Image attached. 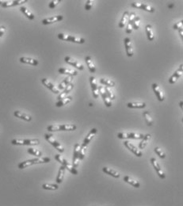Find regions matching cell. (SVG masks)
Returning <instances> with one entry per match:
<instances>
[{
	"mask_svg": "<svg viewBox=\"0 0 183 206\" xmlns=\"http://www.w3.org/2000/svg\"><path fill=\"white\" fill-rule=\"evenodd\" d=\"M19 60L21 63H28V64H30V65L33 66H37L39 64L38 60L33 58H29V57H21Z\"/></svg>",
	"mask_w": 183,
	"mask_h": 206,
	"instance_id": "27",
	"label": "cell"
},
{
	"mask_svg": "<svg viewBox=\"0 0 183 206\" xmlns=\"http://www.w3.org/2000/svg\"><path fill=\"white\" fill-rule=\"evenodd\" d=\"M129 11H125V13L122 15L121 20L120 23H119V28H124L125 26H126L127 24H128V21H129Z\"/></svg>",
	"mask_w": 183,
	"mask_h": 206,
	"instance_id": "30",
	"label": "cell"
},
{
	"mask_svg": "<svg viewBox=\"0 0 183 206\" xmlns=\"http://www.w3.org/2000/svg\"><path fill=\"white\" fill-rule=\"evenodd\" d=\"M42 188L44 190H57L59 189V185L57 184H43Z\"/></svg>",
	"mask_w": 183,
	"mask_h": 206,
	"instance_id": "38",
	"label": "cell"
},
{
	"mask_svg": "<svg viewBox=\"0 0 183 206\" xmlns=\"http://www.w3.org/2000/svg\"><path fill=\"white\" fill-rule=\"evenodd\" d=\"M117 137L119 139H142L144 135L136 132H119L117 134Z\"/></svg>",
	"mask_w": 183,
	"mask_h": 206,
	"instance_id": "6",
	"label": "cell"
},
{
	"mask_svg": "<svg viewBox=\"0 0 183 206\" xmlns=\"http://www.w3.org/2000/svg\"><path fill=\"white\" fill-rule=\"evenodd\" d=\"M132 30H133V29H132V23L128 22V24H127V28H126V33L129 34H132Z\"/></svg>",
	"mask_w": 183,
	"mask_h": 206,
	"instance_id": "49",
	"label": "cell"
},
{
	"mask_svg": "<svg viewBox=\"0 0 183 206\" xmlns=\"http://www.w3.org/2000/svg\"><path fill=\"white\" fill-rule=\"evenodd\" d=\"M94 6V1L92 0H87L86 2V5H85V10L86 11H90Z\"/></svg>",
	"mask_w": 183,
	"mask_h": 206,
	"instance_id": "45",
	"label": "cell"
},
{
	"mask_svg": "<svg viewBox=\"0 0 183 206\" xmlns=\"http://www.w3.org/2000/svg\"><path fill=\"white\" fill-rule=\"evenodd\" d=\"M128 107L131 109H144L146 107V103L145 102H129L128 103Z\"/></svg>",
	"mask_w": 183,
	"mask_h": 206,
	"instance_id": "26",
	"label": "cell"
},
{
	"mask_svg": "<svg viewBox=\"0 0 183 206\" xmlns=\"http://www.w3.org/2000/svg\"><path fill=\"white\" fill-rule=\"evenodd\" d=\"M151 163H152V166H153L154 168H155V171H156L157 174L159 176V178H162V179H165L166 178L165 173H164L163 170L161 168L160 165H159V163L157 162L156 159H155V158H151Z\"/></svg>",
	"mask_w": 183,
	"mask_h": 206,
	"instance_id": "8",
	"label": "cell"
},
{
	"mask_svg": "<svg viewBox=\"0 0 183 206\" xmlns=\"http://www.w3.org/2000/svg\"><path fill=\"white\" fill-rule=\"evenodd\" d=\"M124 145H125L130 152H132L134 155H136L137 157H141L143 155V153L140 150L138 149L135 145L132 144V143H130L129 141H125V142H124Z\"/></svg>",
	"mask_w": 183,
	"mask_h": 206,
	"instance_id": "13",
	"label": "cell"
},
{
	"mask_svg": "<svg viewBox=\"0 0 183 206\" xmlns=\"http://www.w3.org/2000/svg\"><path fill=\"white\" fill-rule=\"evenodd\" d=\"M86 147H83L81 145L80 152H79V160H83V158H85V155H86Z\"/></svg>",
	"mask_w": 183,
	"mask_h": 206,
	"instance_id": "44",
	"label": "cell"
},
{
	"mask_svg": "<svg viewBox=\"0 0 183 206\" xmlns=\"http://www.w3.org/2000/svg\"><path fill=\"white\" fill-rule=\"evenodd\" d=\"M14 115L16 117L22 119V120L26 121H32V117L30 116V115L26 114V113H22L21 111H14Z\"/></svg>",
	"mask_w": 183,
	"mask_h": 206,
	"instance_id": "23",
	"label": "cell"
},
{
	"mask_svg": "<svg viewBox=\"0 0 183 206\" xmlns=\"http://www.w3.org/2000/svg\"><path fill=\"white\" fill-rule=\"evenodd\" d=\"M81 145L79 144H75L74 147V152H73L72 165L75 168H76L79 164V152H80Z\"/></svg>",
	"mask_w": 183,
	"mask_h": 206,
	"instance_id": "7",
	"label": "cell"
},
{
	"mask_svg": "<svg viewBox=\"0 0 183 206\" xmlns=\"http://www.w3.org/2000/svg\"><path fill=\"white\" fill-rule=\"evenodd\" d=\"M102 171L104 173H106V174H109V175H110V176L113 177V178H120V174L118 172H117L116 171H114V170L111 169V168L104 167L102 168Z\"/></svg>",
	"mask_w": 183,
	"mask_h": 206,
	"instance_id": "28",
	"label": "cell"
},
{
	"mask_svg": "<svg viewBox=\"0 0 183 206\" xmlns=\"http://www.w3.org/2000/svg\"><path fill=\"white\" fill-rule=\"evenodd\" d=\"M146 34H147V37H148V41H153L154 38H155V35H154L152 26L151 25H146Z\"/></svg>",
	"mask_w": 183,
	"mask_h": 206,
	"instance_id": "34",
	"label": "cell"
},
{
	"mask_svg": "<svg viewBox=\"0 0 183 206\" xmlns=\"http://www.w3.org/2000/svg\"><path fill=\"white\" fill-rule=\"evenodd\" d=\"M76 125L71 124H64V125H49L47 127V130L49 132H57V131H74L76 129Z\"/></svg>",
	"mask_w": 183,
	"mask_h": 206,
	"instance_id": "2",
	"label": "cell"
},
{
	"mask_svg": "<svg viewBox=\"0 0 183 206\" xmlns=\"http://www.w3.org/2000/svg\"><path fill=\"white\" fill-rule=\"evenodd\" d=\"M72 81H73L72 76H67V77L63 79V81L59 84V86L57 88H58L59 90H63V89L65 88V87H67V86H68L70 83H72Z\"/></svg>",
	"mask_w": 183,
	"mask_h": 206,
	"instance_id": "24",
	"label": "cell"
},
{
	"mask_svg": "<svg viewBox=\"0 0 183 206\" xmlns=\"http://www.w3.org/2000/svg\"><path fill=\"white\" fill-rule=\"evenodd\" d=\"M55 158H56V160L58 161L60 163H61L62 166H63V167H65L66 164L68 163L67 160H66L65 158H63V157H62L60 155H55Z\"/></svg>",
	"mask_w": 183,
	"mask_h": 206,
	"instance_id": "42",
	"label": "cell"
},
{
	"mask_svg": "<svg viewBox=\"0 0 183 206\" xmlns=\"http://www.w3.org/2000/svg\"><path fill=\"white\" fill-rule=\"evenodd\" d=\"M124 44H125V50H126L127 56L129 57H132L133 56V48H132V42L129 37H125L124 40Z\"/></svg>",
	"mask_w": 183,
	"mask_h": 206,
	"instance_id": "16",
	"label": "cell"
},
{
	"mask_svg": "<svg viewBox=\"0 0 183 206\" xmlns=\"http://www.w3.org/2000/svg\"><path fill=\"white\" fill-rule=\"evenodd\" d=\"M131 6H132V7H134V8L144 10V11H148V12L154 13L155 11V8H154L153 7H152V6L147 5V4H144V3H141V2H132V3L131 4Z\"/></svg>",
	"mask_w": 183,
	"mask_h": 206,
	"instance_id": "9",
	"label": "cell"
},
{
	"mask_svg": "<svg viewBox=\"0 0 183 206\" xmlns=\"http://www.w3.org/2000/svg\"><path fill=\"white\" fill-rule=\"evenodd\" d=\"M63 19V17L62 15H57V16H53L51 18H48L42 20V24L43 25H50L55 22H58V21H62Z\"/></svg>",
	"mask_w": 183,
	"mask_h": 206,
	"instance_id": "19",
	"label": "cell"
},
{
	"mask_svg": "<svg viewBox=\"0 0 183 206\" xmlns=\"http://www.w3.org/2000/svg\"><path fill=\"white\" fill-rule=\"evenodd\" d=\"M143 114H144V117L148 126H152V125H153V119H152L149 111H144Z\"/></svg>",
	"mask_w": 183,
	"mask_h": 206,
	"instance_id": "37",
	"label": "cell"
},
{
	"mask_svg": "<svg viewBox=\"0 0 183 206\" xmlns=\"http://www.w3.org/2000/svg\"><path fill=\"white\" fill-rule=\"evenodd\" d=\"M11 144L13 145H38L40 144V140L37 139L34 140H20L14 139L11 140Z\"/></svg>",
	"mask_w": 183,
	"mask_h": 206,
	"instance_id": "4",
	"label": "cell"
},
{
	"mask_svg": "<svg viewBox=\"0 0 183 206\" xmlns=\"http://www.w3.org/2000/svg\"><path fill=\"white\" fill-rule=\"evenodd\" d=\"M27 2V0H11V1H0V5L2 7H12Z\"/></svg>",
	"mask_w": 183,
	"mask_h": 206,
	"instance_id": "12",
	"label": "cell"
},
{
	"mask_svg": "<svg viewBox=\"0 0 183 206\" xmlns=\"http://www.w3.org/2000/svg\"><path fill=\"white\" fill-rule=\"evenodd\" d=\"M105 90H106V94H107L108 97H109V98L110 99L111 101L114 100L115 94H114V93H113V90H111L109 87H108V86H106V87H105Z\"/></svg>",
	"mask_w": 183,
	"mask_h": 206,
	"instance_id": "40",
	"label": "cell"
},
{
	"mask_svg": "<svg viewBox=\"0 0 183 206\" xmlns=\"http://www.w3.org/2000/svg\"><path fill=\"white\" fill-rule=\"evenodd\" d=\"M182 73H183V64L181 63V65L179 66V67H178V70L175 71L174 74L170 77L169 83H171V84H174V83H176V82L178 81V79L182 76Z\"/></svg>",
	"mask_w": 183,
	"mask_h": 206,
	"instance_id": "11",
	"label": "cell"
},
{
	"mask_svg": "<svg viewBox=\"0 0 183 206\" xmlns=\"http://www.w3.org/2000/svg\"><path fill=\"white\" fill-rule=\"evenodd\" d=\"M5 31H6V27L4 26V25H2V26H0V39H1V37L3 36V34H5Z\"/></svg>",
	"mask_w": 183,
	"mask_h": 206,
	"instance_id": "50",
	"label": "cell"
},
{
	"mask_svg": "<svg viewBox=\"0 0 183 206\" xmlns=\"http://www.w3.org/2000/svg\"><path fill=\"white\" fill-rule=\"evenodd\" d=\"M20 11L25 14V15L26 16V18H29L30 20H34V18H35V16L34 15V14H33L30 10L27 9L26 7H21V8H20Z\"/></svg>",
	"mask_w": 183,
	"mask_h": 206,
	"instance_id": "35",
	"label": "cell"
},
{
	"mask_svg": "<svg viewBox=\"0 0 183 206\" xmlns=\"http://www.w3.org/2000/svg\"><path fill=\"white\" fill-rule=\"evenodd\" d=\"M41 83L44 84V86H45L48 89H49L52 92H53L54 94H60V90L57 88V86H54V84L51 83L49 80H48L47 79H41Z\"/></svg>",
	"mask_w": 183,
	"mask_h": 206,
	"instance_id": "18",
	"label": "cell"
},
{
	"mask_svg": "<svg viewBox=\"0 0 183 206\" xmlns=\"http://www.w3.org/2000/svg\"><path fill=\"white\" fill-rule=\"evenodd\" d=\"M178 33H179V35H180V37H181V38L182 39L183 38V29H180V30H178Z\"/></svg>",
	"mask_w": 183,
	"mask_h": 206,
	"instance_id": "51",
	"label": "cell"
},
{
	"mask_svg": "<svg viewBox=\"0 0 183 206\" xmlns=\"http://www.w3.org/2000/svg\"><path fill=\"white\" fill-rule=\"evenodd\" d=\"M64 60H65V62L67 63H68V64H70V65L73 66V67H76L77 69H79V70L80 71H83V69H84V67H83V65L80 62H79L78 60H75V59H73L72 57H66L65 58H64Z\"/></svg>",
	"mask_w": 183,
	"mask_h": 206,
	"instance_id": "14",
	"label": "cell"
},
{
	"mask_svg": "<svg viewBox=\"0 0 183 206\" xmlns=\"http://www.w3.org/2000/svg\"><path fill=\"white\" fill-rule=\"evenodd\" d=\"M59 73L62 75H67L68 76H75L78 75V71L75 70H73V69H69V68H65V67H61L58 70Z\"/></svg>",
	"mask_w": 183,
	"mask_h": 206,
	"instance_id": "22",
	"label": "cell"
},
{
	"mask_svg": "<svg viewBox=\"0 0 183 206\" xmlns=\"http://www.w3.org/2000/svg\"><path fill=\"white\" fill-rule=\"evenodd\" d=\"M65 167H63V166H60V169H59V172H58V175H57V182L58 184L62 183V181H63V177H64V173H65Z\"/></svg>",
	"mask_w": 183,
	"mask_h": 206,
	"instance_id": "33",
	"label": "cell"
},
{
	"mask_svg": "<svg viewBox=\"0 0 183 206\" xmlns=\"http://www.w3.org/2000/svg\"><path fill=\"white\" fill-rule=\"evenodd\" d=\"M182 103H183V101L181 100V102H180V103H179V106H180V107H181V108H182Z\"/></svg>",
	"mask_w": 183,
	"mask_h": 206,
	"instance_id": "52",
	"label": "cell"
},
{
	"mask_svg": "<svg viewBox=\"0 0 183 206\" xmlns=\"http://www.w3.org/2000/svg\"><path fill=\"white\" fill-rule=\"evenodd\" d=\"M155 153L158 155V156L160 157L161 158H164L166 157V154L165 152H163V150L162 148H160L159 147H155V149H154Z\"/></svg>",
	"mask_w": 183,
	"mask_h": 206,
	"instance_id": "41",
	"label": "cell"
},
{
	"mask_svg": "<svg viewBox=\"0 0 183 206\" xmlns=\"http://www.w3.org/2000/svg\"><path fill=\"white\" fill-rule=\"evenodd\" d=\"M27 152H28V153H30V155H35V156H37V157L42 156V152H40V151H38V150H37V149H34V148H28Z\"/></svg>",
	"mask_w": 183,
	"mask_h": 206,
	"instance_id": "39",
	"label": "cell"
},
{
	"mask_svg": "<svg viewBox=\"0 0 183 206\" xmlns=\"http://www.w3.org/2000/svg\"><path fill=\"white\" fill-rule=\"evenodd\" d=\"M136 17H137V15H136V13H134V12L130 13V14H129V21H128V22L132 23V22H133L134 20L136 19Z\"/></svg>",
	"mask_w": 183,
	"mask_h": 206,
	"instance_id": "48",
	"label": "cell"
},
{
	"mask_svg": "<svg viewBox=\"0 0 183 206\" xmlns=\"http://www.w3.org/2000/svg\"><path fill=\"white\" fill-rule=\"evenodd\" d=\"M152 89H153L154 93L156 95L157 98L159 102H163L164 99H165V96H164L163 92L161 90L160 87L156 84V83H153L152 84Z\"/></svg>",
	"mask_w": 183,
	"mask_h": 206,
	"instance_id": "17",
	"label": "cell"
},
{
	"mask_svg": "<svg viewBox=\"0 0 183 206\" xmlns=\"http://www.w3.org/2000/svg\"><path fill=\"white\" fill-rule=\"evenodd\" d=\"M140 17H136V19L134 20L133 22L132 23V29L135 30H137L140 28Z\"/></svg>",
	"mask_w": 183,
	"mask_h": 206,
	"instance_id": "43",
	"label": "cell"
},
{
	"mask_svg": "<svg viewBox=\"0 0 183 206\" xmlns=\"http://www.w3.org/2000/svg\"><path fill=\"white\" fill-rule=\"evenodd\" d=\"M51 161L50 158L48 157H39L37 158H33V159H29V160L21 162V163L18 164V168L21 170L25 169V168L30 167L34 164H40V163H47Z\"/></svg>",
	"mask_w": 183,
	"mask_h": 206,
	"instance_id": "1",
	"label": "cell"
},
{
	"mask_svg": "<svg viewBox=\"0 0 183 206\" xmlns=\"http://www.w3.org/2000/svg\"><path fill=\"white\" fill-rule=\"evenodd\" d=\"M98 132V130L96 129H92L90 131V132H89L88 134H87V136L85 137L84 140H83V144H82V146L83 147H86L87 145L89 144V143L91 141V140L93 139L94 137V136L97 134Z\"/></svg>",
	"mask_w": 183,
	"mask_h": 206,
	"instance_id": "20",
	"label": "cell"
},
{
	"mask_svg": "<svg viewBox=\"0 0 183 206\" xmlns=\"http://www.w3.org/2000/svg\"><path fill=\"white\" fill-rule=\"evenodd\" d=\"M73 88H74V84H73L72 83H70L68 86H67V87H65V88L63 89V91L61 92V93L59 94L58 98H57L58 100H60V99H63L64 98L67 97V95L71 91V90H72Z\"/></svg>",
	"mask_w": 183,
	"mask_h": 206,
	"instance_id": "21",
	"label": "cell"
},
{
	"mask_svg": "<svg viewBox=\"0 0 183 206\" xmlns=\"http://www.w3.org/2000/svg\"><path fill=\"white\" fill-rule=\"evenodd\" d=\"M60 2H61V0H54V1H52L49 3V5H48V7H49L50 9H54L55 7H57Z\"/></svg>",
	"mask_w": 183,
	"mask_h": 206,
	"instance_id": "47",
	"label": "cell"
},
{
	"mask_svg": "<svg viewBox=\"0 0 183 206\" xmlns=\"http://www.w3.org/2000/svg\"><path fill=\"white\" fill-rule=\"evenodd\" d=\"M44 138H45L46 140H47L48 142L50 143V144H51L53 145V146L58 151V152H60V153L64 152V148H63V147L60 144V143H59L57 140L53 137V135L45 134V135H44Z\"/></svg>",
	"mask_w": 183,
	"mask_h": 206,
	"instance_id": "5",
	"label": "cell"
},
{
	"mask_svg": "<svg viewBox=\"0 0 183 206\" xmlns=\"http://www.w3.org/2000/svg\"><path fill=\"white\" fill-rule=\"evenodd\" d=\"M85 61H86V65L88 67L89 70H90V72L94 73L96 71V67H95L94 63L93 60H92L91 57L90 56H87V57H85Z\"/></svg>",
	"mask_w": 183,
	"mask_h": 206,
	"instance_id": "25",
	"label": "cell"
},
{
	"mask_svg": "<svg viewBox=\"0 0 183 206\" xmlns=\"http://www.w3.org/2000/svg\"><path fill=\"white\" fill-rule=\"evenodd\" d=\"M123 180L125 181V182L130 184V185H132V186L134 187H136V188H140V184L139 181L133 179V178H130L129 176H125L123 178Z\"/></svg>",
	"mask_w": 183,
	"mask_h": 206,
	"instance_id": "29",
	"label": "cell"
},
{
	"mask_svg": "<svg viewBox=\"0 0 183 206\" xmlns=\"http://www.w3.org/2000/svg\"><path fill=\"white\" fill-rule=\"evenodd\" d=\"M100 83L105 85V86H108V87H113L116 85V83L113 80L109 79H104V78H102L100 79Z\"/></svg>",
	"mask_w": 183,
	"mask_h": 206,
	"instance_id": "36",
	"label": "cell"
},
{
	"mask_svg": "<svg viewBox=\"0 0 183 206\" xmlns=\"http://www.w3.org/2000/svg\"><path fill=\"white\" fill-rule=\"evenodd\" d=\"M150 139H151V135H150V134H147V135L144 136V137L141 139L142 140H141V142L139 144L140 149H144V148H145V147L148 145V141L150 140Z\"/></svg>",
	"mask_w": 183,
	"mask_h": 206,
	"instance_id": "32",
	"label": "cell"
},
{
	"mask_svg": "<svg viewBox=\"0 0 183 206\" xmlns=\"http://www.w3.org/2000/svg\"><path fill=\"white\" fill-rule=\"evenodd\" d=\"M90 83L94 98H98L99 95L98 86L97 80H96V79L94 76H90Z\"/></svg>",
	"mask_w": 183,
	"mask_h": 206,
	"instance_id": "10",
	"label": "cell"
},
{
	"mask_svg": "<svg viewBox=\"0 0 183 206\" xmlns=\"http://www.w3.org/2000/svg\"><path fill=\"white\" fill-rule=\"evenodd\" d=\"M98 92L101 95H102V99L104 101L105 105H106L107 107H111L112 106V101L109 98V97L107 96L106 93V90H105V87L102 86H100L98 87Z\"/></svg>",
	"mask_w": 183,
	"mask_h": 206,
	"instance_id": "15",
	"label": "cell"
},
{
	"mask_svg": "<svg viewBox=\"0 0 183 206\" xmlns=\"http://www.w3.org/2000/svg\"><path fill=\"white\" fill-rule=\"evenodd\" d=\"M173 29L175 30H178L180 29H183V20H181L180 21H178L177 23H175L173 26Z\"/></svg>",
	"mask_w": 183,
	"mask_h": 206,
	"instance_id": "46",
	"label": "cell"
},
{
	"mask_svg": "<svg viewBox=\"0 0 183 206\" xmlns=\"http://www.w3.org/2000/svg\"><path fill=\"white\" fill-rule=\"evenodd\" d=\"M72 99L73 98H72V97H71V96H67V97L64 98L59 100L58 102L56 103V106H57V107H61V106H65V105L68 104L69 102H71V101H72Z\"/></svg>",
	"mask_w": 183,
	"mask_h": 206,
	"instance_id": "31",
	"label": "cell"
},
{
	"mask_svg": "<svg viewBox=\"0 0 183 206\" xmlns=\"http://www.w3.org/2000/svg\"><path fill=\"white\" fill-rule=\"evenodd\" d=\"M58 38L62 40V41H71V42L77 43V44H84L85 41H86L84 38L74 37V36L68 35V34H59Z\"/></svg>",
	"mask_w": 183,
	"mask_h": 206,
	"instance_id": "3",
	"label": "cell"
}]
</instances>
